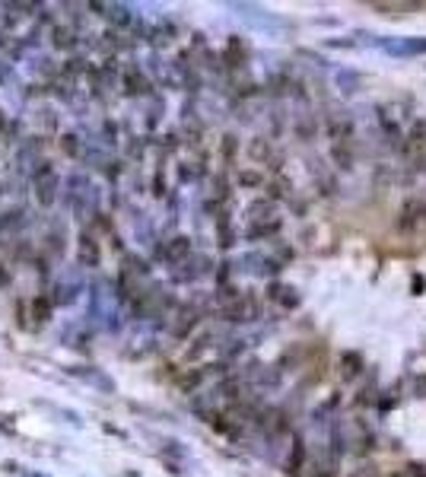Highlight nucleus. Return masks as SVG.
I'll return each mask as SVG.
<instances>
[{
	"label": "nucleus",
	"instance_id": "39448f33",
	"mask_svg": "<svg viewBox=\"0 0 426 477\" xmlns=\"http://www.w3.org/2000/svg\"><path fill=\"white\" fill-rule=\"evenodd\" d=\"M268 296H270V299H277V303H283L287 309H296V305H299V296H296L293 286H270Z\"/></svg>",
	"mask_w": 426,
	"mask_h": 477
},
{
	"label": "nucleus",
	"instance_id": "9b49d317",
	"mask_svg": "<svg viewBox=\"0 0 426 477\" xmlns=\"http://www.w3.org/2000/svg\"><path fill=\"white\" fill-rule=\"evenodd\" d=\"M239 181H242V185H258V175H254V172H242Z\"/></svg>",
	"mask_w": 426,
	"mask_h": 477
},
{
	"label": "nucleus",
	"instance_id": "6e6552de",
	"mask_svg": "<svg viewBox=\"0 0 426 477\" xmlns=\"http://www.w3.org/2000/svg\"><path fill=\"white\" fill-rule=\"evenodd\" d=\"M270 201H254L252 207H248V220H264V216H270Z\"/></svg>",
	"mask_w": 426,
	"mask_h": 477
},
{
	"label": "nucleus",
	"instance_id": "1a4fd4ad",
	"mask_svg": "<svg viewBox=\"0 0 426 477\" xmlns=\"http://www.w3.org/2000/svg\"><path fill=\"white\" fill-rule=\"evenodd\" d=\"M80 258L86 264H96L99 261V251H96V245H92V239H86V235H83V249H80Z\"/></svg>",
	"mask_w": 426,
	"mask_h": 477
},
{
	"label": "nucleus",
	"instance_id": "9d476101",
	"mask_svg": "<svg viewBox=\"0 0 426 477\" xmlns=\"http://www.w3.org/2000/svg\"><path fill=\"white\" fill-rule=\"evenodd\" d=\"M252 156L254 159H264V156H268V144H261V140H258V144H252Z\"/></svg>",
	"mask_w": 426,
	"mask_h": 477
},
{
	"label": "nucleus",
	"instance_id": "0eeeda50",
	"mask_svg": "<svg viewBox=\"0 0 426 477\" xmlns=\"http://www.w3.org/2000/svg\"><path fill=\"white\" fill-rule=\"evenodd\" d=\"M280 233V220H268V223H258V226L248 229V239H264V235H277Z\"/></svg>",
	"mask_w": 426,
	"mask_h": 477
},
{
	"label": "nucleus",
	"instance_id": "20e7f679",
	"mask_svg": "<svg viewBox=\"0 0 426 477\" xmlns=\"http://www.w3.org/2000/svg\"><path fill=\"white\" fill-rule=\"evenodd\" d=\"M70 373L76 375V379H86L90 385H96V388H102V392H115V382L111 379H105L99 369H92V366H74Z\"/></svg>",
	"mask_w": 426,
	"mask_h": 477
},
{
	"label": "nucleus",
	"instance_id": "7ed1b4c3",
	"mask_svg": "<svg viewBox=\"0 0 426 477\" xmlns=\"http://www.w3.org/2000/svg\"><path fill=\"white\" fill-rule=\"evenodd\" d=\"M188 255H191V239H185V235H179V239H172L165 249H159V258L169 264L181 261V258H188Z\"/></svg>",
	"mask_w": 426,
	"mask_h": 477
},
{
	"label": "nucleus",
	"instance_id": "423d86ee",
	"mask_svg": "<svg viewBox=\"0 0 426 477\" xmlns=\"http://www.w3.org/2000/svg\"><path fill=\"white\" fill-rule=\"evenodd\" d=\"M392 55H423L426 42L423 39H411V42H398V45H385Z\"/></svg>",
	"mask_w": 426,
	"mask_h": 477
},
{
	"label": "nucleus",
	"instance_id": "f257e3e1",
	"mask_svg": "<svg viewBox=\"0 0 426 477\" xmlns=\"http://www.w3.org/2000/svg\"><path fill=\"white\" fill-rule=\"evenodd\" d=\"M426 223V201L423 198H407L398 210V233L413 235L417 229H423Z\"/></svg>",
	"mask_w": 426,
	"mask_h": 477
},
{
	"label": "nucleus",
	"instance_id": "f03ea898",
	"mask_svg": "<svg viewBox=\"0 0 426 477\" xmlns=\"http://www.w3.org/2000/svg\"><path fill=\"white\" fill-rule=\"evenodd\" d=\"M80 293H83V277L74 270V274H67V277H61V280H57V286H55V299H51V303H57V305H70L76 296H80Z\"/></svg>",
	"mask_w": 426,
	"mask_h": 477
},
{
	"label": "nucleus",
	"instance_id": "f8f14e48",
	"mask_svg": "<svg viewBox=\"0 0 426 477\" xmlns=\"http://www.w3.org/2000/svg\"><path fill=\"white\" fill-rule=\"evenodd\" d=\"M0 125H4V111H0Z\"/></svg>",
	"mask_w": 426,
	"mask_h": 477
}]
</instances>
